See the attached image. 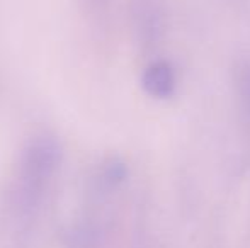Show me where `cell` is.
Masks as SVG:
<instances>
[{"label": "cell", "instance_id": "cell-1", "mask_svg": "<svg viewBox=\"0 0 250 248\" xmlns=\"http://www.w3.org/2000/svg\"><path fill=\"white\" fill-rule=\"evenodd\" d=\"M63 162V146L51 134H38L24 146L17 180L50 189Z\"/></svg>", "mask_w": 250, "mask_h": 248}, {"label": "cell", "instance_id": "cell-2", "mask_svg": "<svg viewBox=\"0 0 250 248\" xmlns=\"http://www.w3.org/2000/svg\"><path fill=\"white\" fill-rule=\"evenodd\" d=\"M142 87L157 99H168L175 92V72L170 63L155 61L145 68L142 75Z\"/></svg>", "mask_w": 250, "mask_h": 248}, {"label": "cell", "instance_id": "cell-3", "mask_svg": "<svg viewBox=\"0 0 250 248\" xmlns=\"http://www.w3.org/2000/svg\"><path fill=\"white\" fill-rule=\"evenodd\" d=\"M101 243V229L89 219H79L63 231V245L66 248H97Z\"/></svg>", "mask_w": 250, "mask_h": 248}, {"label": "cell", "instance_id": "cell-4", "mask_svg": "<svg viewBox=\"0 0 250 248\" xmlns=\"http://www.w3.org/2000/svg\"><path fill=\"white\" fill-rule=\"evenodd\" d=\"M136 19V27H138L140 34L145 41L155 39L158 29H160V16L158 10L155 9V5L150 0H142L138 3V9L135 12Z\"/></svg>", "mask_w": 250, "mask_h": 248}, {"label": "cell", "instance_id": "cell-5", "mask_svg": "<svg viewBox=\"0 0 250 248\" xmlns=\"http://www.w3.org/2000/svg\"><path fill=\"white\" fill-rule=\"evenodd\" d=\"M126 177H128V169L118 158L107 160L101 170V182L105 187H118L119 184L125 182Z\"/></svg>", "mask_w": 250, "mask_h": 248}, {"label": "cell", "instance_id": "cell-6", "mask_svg": "<svg viewBox=\"0 0 250 248\" xmlns=\"http://www.w3.org/2000/svg\"><path fill=\"white\" fill-rule=\"evenodd\" d=\"M238 90H240V95L245 102V107L250 113V66L245 65L244 68H240L238 72Z\"/></svg>", "mask_w": 250, "mask_h": 248}, {"label": "cell", "instance_id": "cell-7", "mask_svg": "<svg viewBox=\"0 0 250 248\" xmlns=\"http://www.w3.org/2000/svg\"><path fill=\"white\" fill-rule=\"evenodd\" d=\"M96 2H101V0H96Z\"/></svg>", "mask_w": 250, "mask_h": 248}]
</instances>
